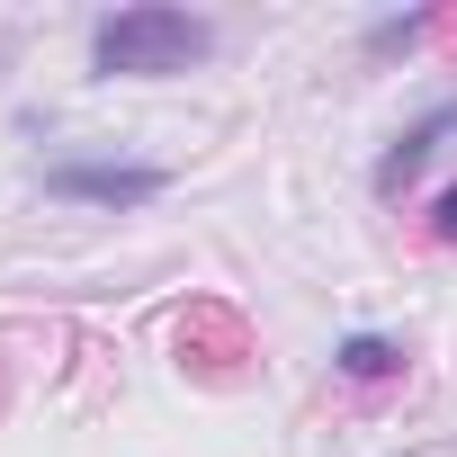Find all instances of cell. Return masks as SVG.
I'll return each instance as SVG.
<instances>
[{
	"label": "cell",
	"instance_id": "obj_1",
	"mask_svg": "<svg viewBox=\"0 0 457 457\" xmlns=\"http://www.w3.org/2000/svg\"><path fill=\"white\" fill-rule=\"evenodd\" d=\"M215 54V19L170 10V0H135L90 28V81H170Z\"/></svg>",
	"mask_w": 457,
	"mask_h": 457
},
{
	"label": "cell",
	"instance_id": "obj_2",
	"mask_svg": "<svg viewBox=\"0 0 457 457\" xmlns=\"http://www.w3.org/2000/svg\"><path fill=\"white\" fill-rule=\"evenodd\" d=\"M46 188L72 197V206H117L126 215V206H153L170 188V170L162 162H81L72 153V162H46Z\"/></svg>",
	"mask_w": 457,
	"mask_h": 457
},
{
	"label": "cell",
	"instance_id": "obj_3",
	"mask_svg": "<svg viewBox=\"0 0 457 457\" xmlns=\"http://www.w3.org/2000/svg\"><path fill=\"white\" fill-rule=\"evenodd\" d=\"M448 135H457V90H448V99H430V108H421V117L377 153V197H403V188L439 162V144H448Z\"/></svg>",
	"mask_w": 457,
	"mask_h": 457
},
{
	"label": "cell",
	"instance_id": "obj_4",
	"mask_svg": "<svg viewBox=\"0 0 457 457\" xmlns=\"http://www.w3.org/2000/svg\"><path fill=\"white\" fill-rule=\"evenodd\" d=\"M332 368H341L350 386H386V377H403V341H395V332H350V341L332 350Z\"/></svg>",
	"mask_w": 457,
	"mask_h": 457
},
{
	"label": "cell",
	"instance_id": "obj_5",
	"mask_svg": "<svg viewBox=\"0 0 457 457\" xmlns=\"http://www.w3.org/2000/svg\"><path fill=\"white\" fill-rule=\"evenodd\" d=\"M430 28H439L430 10H412V19H377V28H368V54H412Z\"/></svg>",
	"mask_w": 457,
	"mask_h": 457
},
{
	"label": "cell",
	"instance_id": "obj_6",
	"mask_svg": "<svg viewBox=\"0 0 457 457\" xmlns=\"http://www.w3.org/2000/svg\"><path fill=\"white\" fill-rule=\"evenodd\" d=\"M430 243H457V179H448L439 206H430Z\"/></svg>",
	"mask_w": 457,
	"mask_h": 457
}]
</instances>
